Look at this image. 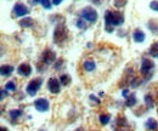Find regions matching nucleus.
I'll return each mask as SVG.
<instances>
[{
	"instance_id": "4468645a",
	"label": "nucleus",
	"mask_w": 158,
	"mask_h": 131,
	"mask_svg": "<svg viewBox=\"0 0 158 131\" xmlns=\"http://www.w3.org/2000/svg\"><path fill=\"white\" fill-rule=\"evenodd\" d=\"M19 24H20L22 28H32L35 24V21L32 18V17L27 16V17H23V18L21 19L20 22H19Z\"/></svg>"
},
{
	"instance_id": "6ab92c4d",
	"label": "nucleus",
	"mask_w": 158,
	"mask_h": 131,
	"mask_svg": "<svg viewBox=\"0 0 158 131\" xmlns=\"http://www.w3.org/2000/svg\"><path fill=\"white\" fill-rule=\"evenodd\" d=\"M111 114H108V113H101L99 115V121L101 125H103V126H106V125H108L110 124V121H111Z\"/></svg>"
},
{
	"instance_id": "2eb2a0df",
	"label": "nucleus",
	"mask_w": 158,
	"mask_h": 131,
	"mask_svg": "<svg viewBox=\"0 0 158 131\" xmlns=\"http://www.w3.org/2000/svg\"><path fill=\"white\" fill-rule=\"evenodd\" d=\"M14 71H15V67L11 64H2L0 67V73L2 76H10L14 73Z\"/></svg>"
},
{
	"instance_id": "412c9836",
	"label": "nucleus",
	"mask_w": 158,
	"mask_h": 131,
	"mask_svg": "<svg viewBox=\"0 0 158 131\" xmlns=\"http://www.w3.org/2000/svg\"><path fill=\"white\" fill-rule=\"evenodd\" d=\"M136 103H138V98H136L135 94H131L128 98H125V106L129 107V108L136 106Z\"/></svg>"
},
{
	"instance_id": "aec40b11",
	"label": "nucleus",
	"mask_w": 158,
	"mask_h": 131,
	"mask_svg": "<svg viewBox=\"0 0 158 131\" xmlns=\"http://www.w3.org/2000/svg\"><path fill=\"white\" fill-rule=\"evenodd\" d=\"M114 124H116V126H117V128L123 129V128L128 126V120H127V118H125V117H123V115H118V117L116 118V120H114Z\"/></svg>"
},
{
	"instance_id": "473e14b6",
	"label": "nucleus",
	"mask_w": 158,
	"mask_h": 131,
	"mask_svg": "<svg viewBox=\"0 0 158 131\" xmlns=\"http://www.w3.org/2000/svg\"><path fill=\"white\" fill-rule=\"evenodd\" d=\"M130 95L131 94H130V91H129L128 89H123V90H122V96H123L124 98H128Z\"/></svg>"
},
{
	"instance_id": "dca6fc26",
	"label": "nucleus",
	"mask_w": 158,
	"mask_h": 131,
	"mask_svg": "<svg viewBox=\"0 0 158 131\" xmlns=\"http://www.w3.org/2000/svg\"><path fill=\"white\" fill-rule=\"evenodd\" d=\"M22 115H23V112H22V109H20V108H17V109H11V111L9 112V117H10V119H11L12 123H16Z\"/></svg>"
},
{
	"instance_id": "72a5a7b5",
	"label": "nucleus",
	"mask_w": 158,
	"mask_h": 131,
	"mask_svg": "<svg viewBox=\"0 0 158 131\" xmlns=\"http://www.w3.org/2000/svg\"><path fill=\"white\" fill-rule=\"evenodd\" d=\"M118 35L120 38L125 37V35H127V31H122V29H120V31H118Z\"/></svg>"
},
{
	"instance_id": "7c9ffc66",
	"label": "nucleus",
	"mask_w": 158,
	"mask_h": 131,
	"mask_svg": "<svg viewBox=\"0 0 158 131\" xmlns=\"http://www.w3.org/2000/svg\"><path fill=\"white\" fill-rule=\"evenodd\" d=\"M150 9L153 10V11H156V12H158V1L157 0H153V1L150 2Z\"/></svg>"
},
{
	"instance_id": "393cba45",
	"label": "nucleus",
	"mask_w": 158,
	"mask_h": 131,
	"mask_svg": "<svg viewBox=\"0 0 158 131\" xmlns=\"http://www.w3.org/2000/svg\"><path fill=\"white\" fill-rule=\"evenodd\" d=\"M5 90H7V91H10V92H15V91L17 90L16 83H15V81H7V83L5 84Z\"/></svg>"
},
{
	"instance_id": "f03ea898",
	"label": "nucleus",
	"mask_w": 158,
	"mask_h": 131,
	"mask_svg": "<svg viewBox=\"0 0 158 131\" xmlns=\"http://www.w3.org/2000/svg\"><path fill=\"white\" fill-rule=\"evenodd\" d=\"M69 37V33H68V29L66 27L64 23H60L56 24L55 29H54V34H52V40L56 45H62L63 43H66L68 40Z\"/></svg>"
},
{
	"instance_id": "a878e982",
	"label": "nucleus",
	"mask_w": 158,
	"mask_h": 131,
	"mask_svg": "<svg viewBox=\"0 0 158 131\" xmlns=\"http://www.w3.org/2000/svg\"><path fill=\"white\" fill-rule=\"evenodd\" d=\"M142 81H143V80H141L140 78L134 76V78L131 79V81H130V86H131L133 89H136V88H139V86L142 84Z\"/></svg>"
},
{
	"instance_id": "e433bc0d",
	"label": "nucleus",
	"mask_w": 158,
	"mask_h": 131,
	"mask_svg": "<svg viewBox=\"0 0 158 131\" xmlns=\"http://www.w3.org/2000/svg\"><path fill=\"white\" fill-rule=\"evenodd\" d=\"M29 4L31 5H37V4H40V0H29Z\"/></svg>"
},
{
	"instance_id": "c9c22d12",
	"label": "nucleus",
	"mask_w": 158,
	"mask_h": 131,
	"mask_svg": "<svg viewBox=\"0 0 158 131\" xmlns=\"http://www.w3.org/2000/svg\"><path fill=\"white\" fill-rule=\"evenodd\" d=\"M94 5H101L102 4V0H90Z\"/></svg>"
},
{
	"instance_id": "0eeeda50",
	"label": "nucleus",
	"mask_w": 158,
	"mask_h": 131,
	"mask_svg": "<svg viewBox=\"0 0 158 131\" xmlns=\"http://www.w3.org/2000/svg\"><path fill=\"white\" fill-rule=\"evenodd\" d=\"M61 86H62V84H61L60 79L55 78V76H51V78L48 80V90H49L51 94H54V95L60 94V92H61Z\"/></svg>"
},
{
	"instance_id": "b1692460",
	"label": "nucleus",
	"mask_w": 158,
	"mask_h": 131,
	"mask_svg": "<svg viewBox=\"0 0 158 131\" xmlns=\"http://www.w3.org/2000/svg\"><path fill=\"white\" fill-rule=\"evenodd\" d=\"M50 21L54 23L55 22V24H60V23H64V17L63 16H61L60 14H56V15H52V16H50Z\"/></svg>"
},
{
	"instance_id": "f257e3e1",
	"label": "nucleus",
	"mask_w": 158,
	"mask_h": 131,
	"mask_svg": "<svg viewBox=\"0 0 158 131\" xmlns=\"http://www.w3.org/2000/svg\"><path fill=\"white\" fill-rule=\"evenodd\" d=\"M105 27H119L124 23V15L120 11L114 10H106L105 12Z\"/></svg>"
},
{
	"instance_id": "f704fd0d",
	"label": "nucleus",
	"mask_w": 158,
	"mask_h": 131,
	"mask_svg": "<svg viewBox=\"0 0 158 131\" xmlns=\"http://www.w3.org/2000/svg\"><path fill=\"white\" fill-rule=\"evenodd\" d=\"M6 91H7V90H5V89L1 90V101L5 98V96H7V92H6Z\"/></svg>"
},
{
	"instance_id": "ddd939ff",
	"label": "nucleus",
	"mask_w": 158,
	"mask_h": 131,
	"mask_svg": "<svg viewBox=\"0 0 158 131\" xmlns=\"http://www.w3.org/2000/svg\"><path fill=\"white\" fill-rule=\"evenodd\" d=\"M145 128L148 131H157L158 130V121L155 118H148L145 123Z\"/></svg>"
},
{
	"instance_id": "4c0bfd02",
	"label": "nucleus",
	"mask_w": 158,
	"mask_h": 131,
	"mask_svg": "<svg viewBox=\"0 0 158 131\" xmlns=\"http://www.w3.org/2000/svg\"><path fill=\"white\" fill-rule=\"evenodd\" d=\"M51 1H52V4H54L55 6H57V5H60V4H61L63 0H51Z\"/></svg>"
},
{
	"instance_id": "4be33fe9",
	"label": "nucleus",
	"mask_w": 158,
	"mask_h": 131,
	"mask_svg": "<svg viewBox=\"0 0 158 131\" xmlns=\"http://www.w3.org/2000/svg\"><path fill=\"white\" fill-rule=\"evenodd\" d=\"M148 55L153 58H158V41L153 43L148 49Z\"/></svg>"
},
{
	"instance_id": "1a4fd4ad",
	"label": "nucleus",
	"mask_w": 158,
	"mask_h": 131,
	"mask_svg": "<svg viewBox=\"0 0 158 131\" xmlns=\"http://www.w3.org/2000/svg\"><path fill=\"white\" fill-rule=\"evenodd\" d=\"M14 16L15 17H27V15L29 14V9L27 7V5L22 4V2H16L14 5Z\"/></svg>"
},
{
	"instance_id": "20e7f679",
	"label": "nucleus",
	"mask_w": 158,
	"mask_h": 131,
	"mask_svg": "<svg viewBox=\"0 0 158 131\" xmlns=\"http://www.w3.org/2000/svg\"><path fill=\"white\" fill-rule=\"evenodd\" d=\"M79 15H80L81 18H84L86 22H89V23H95L98 21V18H99L98 11L94 7H91V6H86V7L81 9V11H80Z\"/></svg>"
},
{
	"instance_id": "9d476101",
	"label": "nucleus",
	"mask_w": 158,
	"mask_h": 131,
	"mask_svg": "<svg viewBox=\"0 0 158 131\" xmlns=\"http://www.w3.org/2000/svg\"><path fill=\"white\" fill-rule=\"evenodd\" d=\"M17 73L21 76H29L32 74V66L28 62H23L17 67Z\"/></svg>"
},
{
	"instance_id": "cd10ccee",
	"label": "nucleus",
	"mask_w": 158,
	"mask_h": 131,
	"mask_svg": "<svg viewBox=\"0 0 158 131\" xmlns=\"http://www.w3.org/2000/svg\"><path fill=\"white\" fill-rule=\"evenodd\" d=\"M127 2H128V0H113V6L116 9H122L127 5Z\"/></svg>"
},
{
	"instance_id": "bb28decb",
	"label": "nucleus",
	"mask_w": 158,
	"mask_h": 131,
	"mask_svg": "<svg viewBox=\"0 0 158 131\" xmlns=\"http://www.w3.org/2000/svg\"><path fill=\"white\" fill-rule=\"evenodd\" d=\"M76 27L79 28V29H85L86 28V21L81 17H79L77 21H76Z\"/></svg>"
},
{
	"instance_id": "58836bf2",
	"label": "nucleus",
	"mask_w": 158,
	"mask_h": 131,
	"mask_svg": "<svg viewBox=\"0 0 158 131\" xmlns=\"http://www.w3.org/2000/svg\"><path fill=\"white\" fill-rule=\"evenodd\" d=\"M1 131H9V129L5 128V126H1Z\"/></svg>"
},
{
	"instance_id": "9b49d317",
	"label": "nucleus",
	"mask_w": 158,
	"mask_h": 131,
	"mask_svg": "<svg viewBox=\"0 0 158 131\" xmlns=\"http://www.w3.org/2000/svg\"><path fill=\"white\" fill-rule=\"evenodd\" d=\"M145 39H146V35H145V33H143L142 29H140V28L134 29V32H133V40H134L136 44L143 43Z\"/></svg>"
},
{
	"instance_id": "a211bd4d",
	"label": "nucleus",
	"mask_w": 158,
	"mask_h": 131,
	"mask_svg": "<svg viewBox=\"0 0 158 131\" xmlns=\"http://www.w3.org/2000/svg\"><path fill=\"white\" fill-rule=\"evenodd\" d=\"M147 27H148L150 32H152V34H158V19H150L147 22Z\"/></svg>"
},
{
	"instance_id": "6e6552de",
	"label": "nucleus",
	"mask_w": 158,
	"mask_h": 131,
	"mask_svg": "<svg viewBox=\"0 0 158 131\" xmlns=\"http://www.w3.org/2000/svg\"><path fill=\"white\" fill-rule=\"evenodd\" d=\"M40 61H41L44 64L49 66V64L56 62V54H55L51 49H45V50L43 51V54H41Z\"/></svg>"
},
{
	"instance_id": "c756f323",
	"label": "nucleus",
	"mask_w": 158,
	"mask_h": 131,
	"mask_svg": "<svg viewBox=\"0 0 158 131\" xmlns=\"http://www.w3.org/2000/svg\"><path fill=\"white\" fill-rule=\"evenodd\" d=\"M62 66H63V59H62V58H59V59H56V62H55V64H54V68H55L56 71H59Z\"/></svg>"
},
{
	"instance_id": "c85d7f7f",
	"label": "nucleus",
	"mask_w": 158,
	"mask_h": 131,
	"mask_svg": "<svg viewBox=\"0 0 158 131\" xmlns=\"http://www.w3.org/2000/svg\"><path fill=\"white\" fill-rule=\"evenodd\" d=\"M40 5L44 7V9H46V10H50L51 7H52V1L51 0H40Z\"/></svg>"
},
{
	"instance_id": "2f4dec72",
	"label": "nucleus",
	"mask_w": 158,
	"mask_h": 131,
	"mask_svg": "<svg viewBox=\"0 0 158 131\" xmlns=\"http://www.w3.org/2000/svg\"><path fill=\"white\" fill-rule=\"evenodd\" d=\"M89 100H90V101H93V102H95L96 104H100V103H101V100H100L99 97H96L95 95H93V94L89 96Z\"/></svg>"
},
{
	"instance_id": "ea45409f",
	"label": "nucleus",
	"mask_w": 158,
	"mask_h": 131,
	"mask_svg": "<svg viewBox=\"0 0 158 131\" xmlns=\"http://www.w3.org/2000/svg\"><path fill=\"white\" fill-rule=\"evenodd\" d=\"M74 131H84V130H83V128H78V129H76Z\"/></svg>"
},
{
	"instance_id": "7ed1b4c3",
	"label": "nucleus",
	"mask_w": 158,
	"mask_h": 131,
	"mask_svg": "<svg viewBox=\"0 0 158 131\" xmlns=\"http://www.w3.org/2000/svg\"><path fill=\"white\" fill-rule=\"evenodd\" d=\"M155 68V63L152 59L147 58V57H142L141 59V67H140V72H141V75L143 76V81H148L152 76H153V73H152V69Z\"/></svg>"
},
{
	"instance_id": "5701e85b",
	"label": "nucleus",
	"mask_w": 158,
	"mask_h": 131,
	"mask_svg": "<svg viewBox=\"0 0 158 131\" xmlns=\"http://www.w3.org/2000/svg\"><path fill=\"white\" fill-rule=\"evenodd\" d=\"M60 81H61V84H62L63 86H68V85L72 83V78H71L69 74L63 73V74H61V76H60Z\"/></svg>"
},
{
	"instance_id": "423d86ee",
	"label": "nucleus",
	"mask_w": 158,
	"mask_h": 131,
	"mask_svg": "<svg viewBox=\"0 0 158 131\" xmlns=\"http://www.w3.org/2000/svg\"><path fill=\"white\" fill-rule=\"evenodd\" d=\"M34 108L39 113H45L50 109V102L45 97H39L34 101Z\"/></svg>"
},
{
	"instance_id": "f3484780",
	"label": "nucleus",
	"mask_w": 158,
	"mask_h": 131,
	"mask_svg": "<svg viewBox=\"0 0 158 131\" xmlns=\"http://www.w3.org/2000/svg\"><path fill=\"white\" fill-rule=\"evenodd\" d=\"M143 101H145V107H146V109H152V108L155 107V98H153V96L151 94L145 95Z\"/></svg>"
},
{
	"instance_id": "f8f14e48",
	"label": "nucleus",
	"mask_w": 158,
	"mask_h": 131,
	"mask_svg": "<svg viewBox=\"0 0 158 131\" xmlns=\"http://www.w3.org/2000/svg\"><path fill=\"white\" fill-rule=\"evenodd\" d=\"M83 69H84L85 72H88V73L94 72V71L96 69V62H95L94 59H85V61L83 62Z\"/></svg>"
},
{
	"instance_id": "39448f33",
	"label": "nucleus",
	"mask_w": 158,
	"mask_h": 131,
	"mask_svg": "<svg viewBox=\"0 0 158 131\" xmlns=\"http://www.w3.org/2000/svg\"><path fill=\"white\" fill-rule=\"evenodd\" d=\"M41 85H43V79L41 78H34V79H32L28 84H27V88H26V92L28 96H35V95L38 94V91L40 90V88H41Z\"/></svg>"
}]
</instances>
